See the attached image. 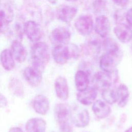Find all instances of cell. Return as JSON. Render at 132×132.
<instances>
[{
    "instance_id": "obj_25",
    "label": "cell",
    "mask_w": 132,
    "mask_h": 132,
    "mask_svg": "<svg viewBox=\"0 0 132 132\" xmlns=\"http://www.w3.org/2000/svg\"><path fill=\"white\" fill-rule=\"evenodd\" d=\"M100 43L97 40H92L83 48L84 53L87 55L92 57L96 56L100 51Z\"/></svg>"
},
{
    "instance_id": "obj_23",
    "label": "cell",
    "mask_w": 132,
    "mask_h": 132,
    "mask_svg": "<svg viewBox=\"0 0 132 132\" xmlns=\"http://www.w3.org/2000/svg\"><path fill=\"white\" fill-rule=\"evenodd\" d=\"M103 45L105 53L121 57V53L119 46L116 41L112 38H106L103 42Z\"/></svg>"
},
{
    "instance_id": "obj_21",
    "label": "cell",
    "mask_w": 132,
    "mask_h": 132,
    "mask_svg": "<svg viewBox=\"0 0 132 132\" xmlns=\"http://www.w3.org/2000/svg\"><path fill=\"white\" fill-rule=\"evenodd\" d=\"M0 61L3 68L7 71H11L15 67L14 58L11 51L9 49H5L1 52Z\"/></svg>"
},
{
    "instance_id": "obj_14",
    "label": "cell",
    "mask_w": 132,
    "mask_h": 132,
    "mask_svg": "<svg viewBox=\"0 0 132 132\" xmlns=\"http://www.w3.org/2000/svg\"><path fill=\"white\" fill-rule=\"evenodd\" d=\"M97 95V90L94 87H88L81 91H78L77 94V100L80 104L88 106L94 102Z\"/></svg>"
},
{
    "instance_id": "obj_38",
    "label": "cell",
    "mask_w": 132,
    "mask_h": 132,
    "mask_svg": "<svg viewBox=\"0 0 132 132\" xmlns=\"http://www.w3.org/2000/svg\"><path fill=\"white\" fill-rule=\"evenodd\" d=\"M1 0H0V4H1Z\"/></svg>"
},
{
    "instance_id": "obj_32",
    "label": "cell",
    "mask_w": 132,
    "mask_h": 132,
    "mask_svg": "<svg viewBox=\"0 0 132 132\" xmlns=\"http://www.w3.org/2000/svg\"><path fill=\"white\" fill-rule=\"evenodd\" d=\"M15 31L17 33V36H18L19 39H21L22 38V28L21 26H20V24H17L15 26Z\"/></svg>"
},
{
    "instance_id": "obj_19",
    "label": "cell",
    "mask_w": 132,
    "mask_h": 132,
    "mask_svg": "<svg viewBox=\"0 0 132 132\" xmlns=\"http://www.w3.org/2000/svg\"><path fill=\"white\" fill-rule=\"evenodd\" d=\"M46 127V122L39 118L29 119L25 125L26 132H45Z\"/></svg>"
},
{
    "instance_id": "obj_34",
    "label": "cell",
    "mask_w": 132,
    "mask_h": 132,
    "mask_svg": "<svg viewBox=\"0 0 132 132\" xmlns=\"http://www.w3.org/2000/svg\"><path fill=\"white\" fill-rule=\"evenodd\" d=\"M9 132H23V131L19 127H12L9 129Z\"/></svg>"
},
{
    "instance_id": "obj_37",
    "label": "cell",
    "mask_w": 132,
    "mask_h": 132,
    "mask_svg": "<svg viewBox=\"0 0 132 132\" xmlns=\"http://www.w3.org/2000/svg\"><path fill=\"white\" fill-rule=\"evenodd\" d=\"M65 1H68V2H76V1H77V0H65Z\"/></svg>"
},
{
    "instance_id": "obj_15",
    "label": "cell",
    "mask_w": 132,
    "mask_h": 132,
    "mask_svg": "<svg viewBox=\"0 0 132 132\" xmlns=\"http://www.w3.org/2000/svg\"><path fill=\"white\" fill-rule=\"evenodd\" d=\"M116 36L121 42L126 43L132 39V29L128 25L118 23L114 28Z\"/></svg>"
},
{
    "instance_id": "obj_12",
    "label": "cell",
    "mask_w": 132,
    "mask_h": 132,
    "mask_svg": "<svg viewBox=\"0 0 132 132\" xmlns=\"http://www.w3.org/2000/svg\"><path fill=\"white\" fill-rule=\"evenodd\" d=\"M32 106L36 112L39 114L45 115L49 110L50 101L46 96L38 94L34 98Z\"/></svg>"
},
{
    "instance_id": "obj_20",
    "label": "cell",
    "mask_w": 132,
    "mask_h": 132,
    "mask_svg": "<svg viewBox=\"0 0 132 132\" xmlns=\"http://www.w3.org/2000/svg\"><path fill=\"white\" fill-rule=\"evenodd\" d=\"M74 80L76 88L78 91H81L89 87V74L84 70L77 71L75 73Z\"/></svg>"
},
{
    "instance_id": "obj_31",
    "label": "cell",
    "mask_w": 132,
    "mask_h": 132,
    "mask_svg": "<svg viewBox=\"0 0 132 132\" xmlns=\"http://www.w3.org/2000/svg\"><path fill=\"white\" fill-rule=\"evenodd\" d=\"M112 1L115 4L120 7H124L126 6L129 2V0H112Z\"/></svg>"
},
{
    "instance_id": "obj_29",
    "label": "cell",
    "mask_w": 132,
    "mask_h": 132,
    "mask_svg": "<svg viewBox=\"0 0 132 132\" xmlns=\"http://www.w3.org/2000/svg\"><path fill=\"white\" fill-rule=\"evenodd\" d=\"M93 8L97 12L103 11L106 7V3L104 0H95L93 3Z\"/></svg>"
},
{
    "instance_id": "obj_9",
    "label": "cell",
    "mask_w": 132,
    "mask_h": 132,
    "mask_svg": "<svg viewBox=\"0 0 132 132\" xmlns=\"http://www.w3.org/2000/svg\"><path fill=\"white\" fill-rule=\"evenodd\" d=\"M121 57L105 53L100 58V67L102 71L111 73L116 70V67Z\"/></svg>"
},
{
    "instance_id": "obj_17",
    "label": "cell",
    "mask_w": 132,
    "mask_h": 132,
    "mask_svg": "<svg viewBox=\"0 0 132 132\" xmlns=\"http://www.w3.org/2000/svg\"><path fill=\"white\" fill-rule=\"evenodd\" d=\"M92 109L95 116L98 119H104L107 117L111 112V108L105 102L100 100L93 103Z\"/></svg>"
},
{
    "instance_id": "obj_7",
    "label": "cell",
    "mask_w": 132,
    "mask_h": 132,
    "mask_svg": "<svg viewBox=\"0 0 132 132\" xmlns=\"http://www.w3.org/2000/svg\"><path fill=\"white\" fill-rule=\"evenodd\" d=\"M77 12V9L74 6L60 5L56 8V16L59 20L69 23L75 16Z\"/></svg>"
},
{
    "instance_id": "obj_1",
    "label": "cell",
    "mask_w": 132,
    "mask_h": 132,
    "mask_svg": "<svg viewBox=\"0 0 132 132\" xmlns=\"http://www.w3.org/2000/svg\"><path fill=\"white\" fill-rule=\"evenodd\" d=\"M31 58L32 66L42 71L50 59V53L47 44L43 42H37L31 48Z\"/></svg>"
},
{
    "instance_id": "obj_36",
    "label": "cell",
    "mask_w": 132,
    "mask_h": 132,
    "mask_svg": "<svg viewBox=\"0 0 132 132\" xmlns=\"http://www.w3.org/2000/svg\"><path fill=\"white\" fill-rule=\"evenodd\" d=\"M125 132H132V126L129 127L128 128H127L125 131Z\"/></svg>"
},
{
    "instance_id": "obj_10",
    "label": "cell",
    "mask_w": 132,
    "mask_h": 132,
    "mask_svg": "<svg viewBox=\"0 0 132 132\" xmlns=\"http://www.w3.org/2000/svg\"><path fill=\"white\" fill-rule=\"evenodd\" d=\"M23 30L28 39L32 42H38L41 38V28L39 25L34 21L26 22L24 25Z\"/></svg>"
},
{
    "instance_id": "obj_11",
    "label": "cell",
    "mask_w": 132,
    "mask_h": 132,
    "mask_svg": "<svg viewBox=\"0 0 132 132\" xmlns=\"http://www.w3.org/2000/svg\"><path fill=\"white\" fill-rule=\"evenodd\" d=\"M52 56L55 62L57 64L66 63L71 58L68 44L55 46L52 51Z\"/></svg>"
},
{
    "instance_id": "obj_27",
    "label": "cell",
    "mask_w": 132,
    "mask_h": 132,
    "mask_svg": "<svg viewBox=\"0 0 132 132\" xmlns=\"http://www.w3.org/2000/svg\"><path fill=\"white\" fill-rule=\"evenodd\" d=\"M12 19V16L10 13L8 14L4 10H0V34L5 31Z\"/></svg>"
},
{
    "instance_id": "obj_22",
    "label": "cell",
    "mask_w": 132,
    "mask_h": 132,
    "mask_svg": "<svg viewBox=\"0 0 132 132\" xmlns=\"http://www.w3.org/2000/svg\"><path fill=\"white\" fill-rule=\"evenodd\" d=\"M117 102L120 107H125L128 101L129 92L128 87L124 84H120L116 91Z\"/></svg>"
},
{
    "instance_id": "obj_4",
    "label": "cell",
    "mask_w": 132,
    "mask_h": 132,
    "mask_svg": "<svg viewBox=\"0 0 132 132\" xmlns=\"http://www.w3.org/2000/svg\"><path fill=\"white\" fill-rule=\"evenodd\" d=\"M111 74L112 73H110L104 71L96 73L93 75L92 80L93 87L96 90L102 91L110 88L112 84L114 82Z\"/></svg>"
},
{
    "instance_id": "obj_2",
    "label": "cell",
    "mask_w": 132,
    "mask_h": 132,
    "mask_svg": "<svg viewBox=\"0 0 132 132\" xmlns=\"http://www.w3.org/2000/svg\"><path fill=\"white\" fill-rule=\"evenodd\" d=\"M71 120L73 124L77 127L87 126L90 121V117L88 110L79 106L71 109Z\"/></svg>"
},
{
    "instance_id": "obj_18",
    "label": "cell",
    "mask_w": 132,
    "mask_h": 132,
    "mask_svg": "<svg viewBox=\"0 0 132 132\" xmlns=\"http://www.w3.org/2000/svg\"><path fill=\"white\" fill-rule=\"evenodd\" d=\"M11 52L13 58L18 62L22 63L26 60L27 51L20 41L15 40L12 42Z\"/></svg>"
},
{
    "instance_id": "obj_3",
    "label": "cell",
    "mask_w": 132,
    "mask_h": 132,
    "mask_svg": "<svg viewBox=\"0 0 132 132\" xmlns=\"http://www.w3.org/2000/svg\"><path fill=\"white\" fill-rule=\"evenodd\" d=\"M54 116L57 122L59 127L71 124V108L69 105L65 103L57 104L54 110Z\"/></svg>"
},
{
    "instance_id": "obj_8",
    "label": "cell",
    "mask_w": 132,
    "mask_h": 132,
    "mask_svg": "<svg viewBox=\"0 0 132 132\" xmlns=\"http://www.w3.org/2000/svg\"><path fill=\"white\" fill-rule=\"evenodd\" d=\"M23 75L27 83L33 87H38L42 81V71L34 66L26 67L24 71Z\"/></svg>"
},
{
    "instance_id": "obj_6",
    "label": "cell",
    "mask_w": 132,
    "mask_h": 132,
    "mask_svg": "<svg viewBox=\"0 0 132 132\" xmlns=\"http://www.w3.org/2000/svg\"><path fill=\"white\" fill-rule=\"evenodd\" d=\"M49 39L51 42L55 46L65 45L68 44L71 39V33L63 27H57L51 31Z\"/></svg>"
},
{
    "instance_id": "obj_26",
    "label": "cell",
    "mask_w": 132,
    "mask_h": 132,
    "mask_svg": "<svg viewBox=\"0 0 132 132\" xmlns=\"http://www.w3.org/2000/svg\"><path fill=\"white\" fill-rule=\"evenodd\" d=\"M102 96L104 101L109 104H113L117 102L116 91L110 88L102 91Z\"/></svg>"
},
{
    "instance_id": "obj_13",
    "label": "cell",
    "mask_w": 132,
    "mask_h": 132,
    "mask_svg": "<svg viewBox=\"0 0 132 132\" xmlns=\"http://www.w3.org/2000/svg\"><path fill=\"white\" fill-rule=\"evenodd\" d=\"M111 29L110 22L108 18L104 15H101L96 18L95 22V31L101 37H106Z\"/></svg>"
},
{
    "instance_id": "obj_35",
    "label": "cell",
    "mask_w": 132,
    "mask_h": 132,
    "mask_svg": "<svg viewBox=\"0 0 132 132\" xmlns=\"http://www.w3.org/2000/svg\"><path fill=\"white\" fill-rule=\"evenodd\" d=\"M50 3L52 4H55L56 3V2H57V0H47Z\"/></svg>"
},
{
    "instance_id": "obj_5",
    "label": "cell",
    "mask_w": 132,
    "mask_h": 132,
    "mask_svg": "<svg viewBox=\"0 0 132 132\" xmlns=\"http://www.w3.org/2000/svg\"><path fill=\"white\" fill-rule=\"evenodd\" d=\"M74 25L77 32L84 36L89 35L92 32L94 27L92 17L87 14L79 16L76 20Z\"/></svg>"
},
{
    "instance_id": "obj_24",
    "label": "cell",
    "mask_w": 132,
    "mask_h": 132,
    "mask_svg": "<svg viewBox=\"0 0 132 132\" xmlns=\"http://www.w3.org/2000/svg\"><path fill=\"white\" fill-rule=\"evenodd\" d=\"M9 89L11 93L16 97H22L24 95V86L19 79L12 78L9 82Z\"/></svg>"
},
{
    "instance_id": "obj_16",
    "label": "cell",
    "mask_w": 132,
    "mask_h": 132,
    "mask_svg": "<svg viewBox=\"0 0 132 132\" xmlns=\"http://www.w3.org/2000/svg\"><path fill=\"white\" fill-rule=\"evenodd\" d=\"M54 87L58 98L62 101H65L68 98L69 89L65 78L62 76L58 77L55 81Z\"/></svg>"
},
{
    "instance_id": "obj_33",
    "label": "cell",
    "mask_w": 132,
    "mask_h": 132,
    "mask_svg": "<svg viewBox=\"0 0 132 132\" xmlns=\"http://www.w3.org/2000/svg\"><path fill=\"white\" fill-rule=\"evenodd\" d=\"M7 102L5 97L0 93V107H4L7 106Z\"/></svg>"
},
{
    "instance_id": "obj_30",
    "label": "cell",
    "mask_w": 132,
    "mask_h": 132,
    "mask_svg": "<svg viewBox=\"0 0 132 132\" xmlns=\"http://www.w3.org/2000/svg\"><path fill=\"white\" fill-rule=\"evenodd\" d=\"M125 17L128 25L130 27H132V8L127 10Z\"/></svg>"
},
{
    "instance_id": "obj_28",
    "label": "cell",
    "mask_w": 132,
    "mask_h": 132,
    "mask_svg": "<svg viewBox=\"0 0 132 132\" xmlns=\"http://www.w3.org/2000/svg\"><path fill=\"white\" fill-rule=\"evenodd\" d=\"M71 58L77 59L80 55V50L78 46L74 44H68Z\"/></svg>"
}]
</instances>
